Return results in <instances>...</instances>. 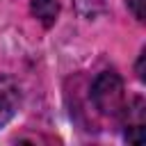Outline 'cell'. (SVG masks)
Listing matches in <instances>:
<instances>
[{"label":"cell","instance_id":"cell-3","mask_svg":"<svg viewBox=\"0 0 146 146\" xmlns=\"http://www.w3.org/2000/svg\"><path fill=\"white\" fill-rule=\"evenodd\" d=\"M57 11H59L57 0H32V14H34L43 25H50V23L57 18Z\"/></svg>","mask_w":146,"mask_h":146},{"label":"cell","instance_id":"cell-1","mask_svg":"<svg viewBox=\"0 0 146 146\" xmlns=\"http://www.w3.org/2000/svg\"><path fill=\"white\" fill-rule=\"evenodd\" d=\"M91 96L96 107L103 114H119L125 105V94H123V82L116 73L105 71L96 78L94 87H91Z\"/></svg>","mask_w":146,"mask_h":146},{"label":"cell","instance_id":"cell-4","mask_svg":"<svg viewBox=\"0 0 146 146\" xmlns=\"http://www.w3.org/2000/svg\"><path fill=\"white\" fill-rule=\"evenodd\" d=\"M128 5H130V9L135 11V16H137L139 21H144V0H128Z\"/></svg>","mask_w":146,"mask_h":146},{"label":"cell","instance_id":"cell-2","mask_svg":"<svg viewBox=\"0 0 146 146\" xmlns=\"http://www.w3.org/2000/svg\"><path fill=\"white\" fill-rule=\"evenodd\" d=\"M18 105H21L18 84L11 78L0 75V128H5L14 119V114L18 112Z\"/></svg>","mask_w":146,"mask_h":146}]
</instances>
